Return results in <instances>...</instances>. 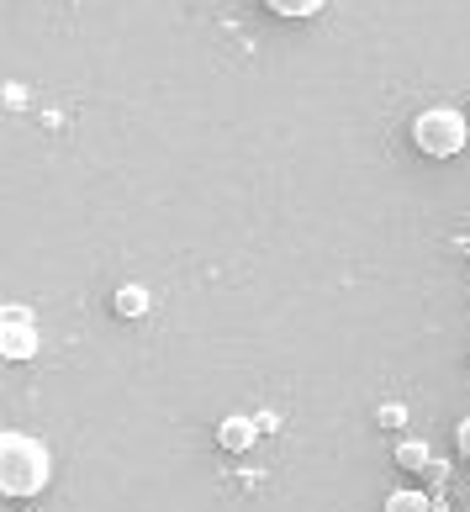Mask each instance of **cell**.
<instances>
[{
    "mask_svg": "<svg viewBox=\"0 0 470 512\" xmlns=\"http://www.w3.org/2000/svg\"><path fill=\"white\" fill-rule=\"evenodd\" d=\"M48 449L43 439H32V433H0V491L16 502V497H37V491L48 486Z\"/></svg>",
    "mask_w": 470,
    "mask_h": 512,
    "instance_id": "6da1fadb",
    "label": "cell"
},
{
    "mask_svg": "<svg viewBox=\"0 0 470 512\" xmlns=\"http://www.w3.org/2000/svg\"><path fill=\"white\" fill-rule=\"evenodd\" d=\"M412 143H418L428 159H455L470 143V117L455 111V106H434V111H423V117L412 122Z\"/></svg>",
    "mask_w": 470,
    "mask_h": 512,
    "instance_id": "7a4b0ae2",
    "label": "cell"
},
{
    "mask_svg": "<svg viewBox=\"0 0 470 512\" xmlns=\"http://www.w3.org/2000/svg\"><path fill=\"white\" fill-rule=\"evenodd\" d=\"M0 354L6 359H32L37 354V328L27 307H6L0 312Z\"/></svg>",
    "mask_w": 470,
    "mask_h": 512,
    "instance_id": "3957f363",
    "label": "cell"
},
{
    "mask_svg": "<svg viewBox=\"0 0 470 512\" xmlns=\"http://www.w3.org/2000/svg\"><path fill=\"white\" fill-rule=\"evenodd\" d=\"M254 439H259V423H254V417H222V423H217V444L228 449V454H243Z\"/></svg>",
    "mask_w": 470,
    "mask_h": 512,
    "instance_id": "277c9868",
    "label": "cell"
},
{
    "mask_svg": "<svg viewBox=\"0 0 470 512\" xmlns=\"http://www.w3.org/2000/svg\"><path fill=\"white\" fill-rule=\"evenodd\" d=\"M386 512H439V502L428 497V491H391Z\"/></svg>",
    "mask_w": 470,
    "mask_h": 512,
    "instance_id": "5b68a950",
    "label": "cell"
},
{
    "mask_svg": "<svg viewBox=\"0 0 470 512\" xmlns=\"http://www.w3.org/2000/svg\"><path fill=\"white\" fill-rule=\"evenodd\" d=\"M397 465H402V470H428V465H434V454H428L423 439H402V444H397Z\"/></svg>",
    "mask_w": 470,
    "mask_h": 512,
    "instance_id": "8992f818",
    "label": "cell"
},
{
    "mask_svg": "<svg viewBox=\"0 0 470 512\" xmlns=\"http://www.w3.org/2000/svg\"><path fill=\"white\" fill-rule=\"evenodd\" d=\"M275 16H286V22H302V16H317L328 6V0H265Z\"/></svg>",
    "mask_w": 470,
    "mask_h": 512,
    "instance_id": "52a82bcc",
    "label": "cell"
},
{
    "mask_svg": "<svg viewBox=\"0 0 470 512\" xmlns=\"http://www.w3.org/2000/svg\"><path fill=\"white\" fill-rule=\"evenodd\" d=\"M148 307H154V296H148L143 286H122V291H117V312H122V317H143Z\"/></svg>",
    "mask_w": 470,
    "mask_h": 512,
    "instance_id": "ba28073f",
    "label": "cell"
},
{
    "mask_svg": "<svg viewBox=\"0 0 470 512\" xmlns=\"http://www.w3.org/2000/svg\"><path fill=\"white\" fill-rule=\"evenodd\" d=\"M375 423H381V428H407V407H397V402H386L381 412H375Z\"/></svg>",
    "mask_w": 470,
    "mask_h": 512,
    "instance_id": "9c48e42d",
    "label": "cell"
},
{
    "mask_svg": "<svg viewBox=\"0 0 470 512\" xmlns=\"http://www.w3.org/2000/svg\"><path fill=\"white\" fill-rule=\"evenodd\" d=\"M455 433H460V454H465V460H470V417H465V423H460Z\"/></svg>",
    "mask_w": 470,
    "mask_h": 512,
    "instance_id": "30bf717a",
    "label": "cell"
}]
</instances>
